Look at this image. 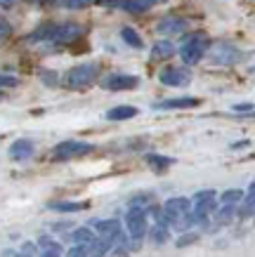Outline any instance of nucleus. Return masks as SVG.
Here are the masks:
<instances>
[{"instance_id":"nucleus-1","label":"nucleus","mask_w":255,"mask_h":257,"mask_svg":"<svg viewBox=\"0 0 255 257\" xmlns=\"http://www.w3.org/2000/svg\"><path fill=\"white\" fill-rule=\"evenodd\" d=\"M210 47V38L206 33H192V36H187L182 47H180V57H182V62L187 66H192V64L201 62L203 52Z\"/></svg>"},{"instance_id":"nucleus-2","label":"nucleus","mask_w":255,"mask_h":257,"mask_svg":"<svg viewBox=\"0 0 255 257\" xmlns=\"http://www.w3.org/2000/svg\"><path fill=\"white\" fill-rule=\"evenodd\" d=\"M95 78H97V66L95 64H80V66H73L64 76V83L69 87H85L90 85Z\"/></svg>"},{"instance_id":"nucleus-3","label":"nucleus","mask_w":255,"mask_h":257,"mask_svg":"<svg viewBox=\"0 0 255 257\" xmlns=\"http://www.w3.org/2000/svg\"><path fill=\"white\" fill-rule=\"evenodd\" d=\"M125 226H128V234L139 241L142 236L147 234V212L142 208H130L128 215H125Z\"/></svg>"},{"instance_id":"nucleus-4","label":"nucleus","mask_w":255,"mask_h":257,"mask_svg":"<svg viewBox=\"0 0 255 257\" xmlns=\"http://www.w3.org/2000/svg\"><path fill=\"white\" fill-rule=\"evenodd\" d=\"M90 151H93V144L69 140V142H62V144L54 147V158H57V161H66V158L83 156V154H90Z\"/></svg>"},{"instance_id":"nucleus-5","label":"nucleus","mask_w":255,"mask_h":257,"mask_svg":"<svg viewBox=\"0 0 255 257\" xmlns=\"http://www.w3.org/2000/svg\"><path fill=\"white\" fill-rule=\"evenodd\" d=\"M158 80H161L163 85H170V87H185L189 85V80H192V73L182 66H168V69H163L158 73Z\"/></svg>"},{"instance_id":"nucleus-6","label":"nucleus","mask_w":255,"mask_h":257,"mask_svg":"<svg viewBox=\"0 0 255 257\" xmlns=\"http://www.w3.org/2000/svg\"><path fill=\"white\" fill-rule=\"evenodd\" d=\"M210 59L215 64H234L241 59V52L232 43H215L210 45Z\"/></svg>"},{"instance_id":"nucleus-7","label":"nucleus","mask_w":255,"mask_h":257,"mask_svg":"<svg viewBox=\"0 0 255 257\" xmlns=\"http://www.w3.org/2000/svg\"><path fill=\"white\" fill-rule=\"evenodd\" d=\"M83 36V29L76 24H54L50 33V43H71Z\"/></svg>"},{"instance_id":"nucleus-8","label":"nucleus","mask_w":255,"mask_h":257,"mask_svg":"<svg viewBox=\"0 0 255 257\" xmlns=\"http://www.w3.org/2000/svg\"><path fill=\"white\" fill-rule=\"evenodd\" d=\"M163 212L170 219V224H175V222H180L182 217L189 215V201L187 198H168L165 205H163Z\"/></svg>"},{"instance_id":"nucleus-9","label":"nucleus","mask_w":255,"mask_h":257,"mask_svg":"<svg viewBox=\"0 0 255 257\" xmlns=\"http://www.w3.org/2000/svg\"><path fill=\"white\" fill-rule=\"evenodd\" d=\"M97 234H100L102 241H107L109 245L114 241L121 238V224L118 219H104V222H97Z\"/></svg>"},{"instance_id":"nucleus-10","label":"nucleus","mask_w":255,"mask_h":257,"mask_svg":"<svg viewBox=\"0 0 255 257\" xmlns=\"http://www.w3.org/2000/svg\"><path fill=\"white\" fill-rule=\"evenodd\" d=\"M156 31L163 36H175V33H185L187 31V22L180 17H165L156 24Z\"/></svg>"},{"instance_id":"nucleus-11","label":"nucleus","mask_w":255,"mask_h":257,"mask_svg":"<svg viewBox=\"0 0 255 257\" xmlns=\"http://www.w3.org/2000/svg\"><path fill=\"white\" fill-rule=\"evenodd\" d=\"M199 104H201V99H196V97H178V99L156 101L154 109H194Z\"/></svg>"},{"instance_id":"nucleus-12","label":"nucleus","mask_w":255,"mask_h":257,"mask_svg":"<svg viewBox=\"0 0 255 257\" xmlns=\"http://www.w3.org/2000/svg\"><path fill=\"white\" fill-rule=\"evenodd\" d=\"M102 85L107 90H132L137 87V76H109Z\"/></svg>"},{"instance_id":"nucleus-13","label":"nucleus","mask_w":255,"mask_h":257,"mask_svg":"<svg viewBox=\"0 0 255 257\" xmlns=\"http://www.w3.org/2000/svg\"><path fill=\"white\" fill-rule=\"evenodd\" d=\"M33 154V142L31 140H17L12 147H10V156L15 161H24V158H31Z\"/></svg>"},{"instance_id":"nucleus-14","label":"nucleus","mask_w":255,"mask_h":257,"mask_svg":"<svg viewBox=\"0 0 255 257\" xmlns=\"http://www.w3.org/2000/svg\"><path fill=\"white\" fill-rule=\"evenodd\" d=\"M50 210H57V212H78V210H85L88 208V203L83 201H54L47 205Z\"/></svg>"},{"instance_id":"nucleus-15","label":"nucleus","mask_w":255,"mask_h":257,"mask_svg":"<svg viewBox=\"0 0 255 257\" xmlns=\"http://www.w3.org/2000/svg\"><path fill=\"white\" fill-rule=\"evenodd\" d=\"M173 52H175V47H173V43H170V40H158V43L154 45V50H151V62L168 59Z\"/></svg>"},{"instance_id":"nucleus-16","label":"nucleus","mask_w":255,"mask_h":257,"mask_svg":"<svg viewBox=\"0 0 255 257\" xmlns=\"http://www.w3.org/2000/svg\"><path fill=\"white\" fill-rule=\"evenodd\" d=\"M137 116V109L135 106H114L111 111H107L109 120H128V118Z\"/></svg>"},{"instance_id":"nucleus-17","label":"nucleus","mask_w":255,"mask_h":257,"mask_svg":"<svg viewBox=\"0 0 255 257\" xmlns=\"http://www.w3.org/2000/svg\"><path fill=\"white\" fill-rule=\"evenodd\" d=\"M71 241L76 243V245H83V248H88V245H93L97 238H95V234L90 231V229H76V231L71 234Z\"/></svg>"},{"instance_id":"nucleus-18","label":"nucleus","mask_w":255,"mask_h":257,"mask_svg":"<svg viewBox=\"0 0 255 257\" xmlns=\"http://www.w3.org/2000/svg\"><path fill=\"white\" fill-rule=\"evenodd\" d=\"M52 26H54V24H45V26H40V29H36L33 33H29V36H26V40H29V43H43V40H47V43H50Z\"/></svg>"},{"instance_id":"nucleus-19","label":"nucleus","mask_w":255,"mask_h":257,"mask_svg":"<svg viewBox=\"0 0 255 257\" xmlns=\"http://www.w3.org/2000/svg\"><path fill=\"white\" fill-rule=\"evenodd\" d=\"M121 38H123L130 47H135V50H142V47H144V43L139 40V36L135 33V29H130V26H125L123 31H121Z\"/></svg>"},{"instance_id":"nucleus-20","label":"nucleus","mask_w":255,"mask_h":257,"mask_svg":"<svg viewBox=\"0 0 255 257\" xmlns=\"http://www.w3.org/2000/svg\"><path fill=\"white\" fill-rule=\"evenodd\" d=\"M111 248L107 241H102V238H97V241L93 243V245H88V255L90 257H104V252Z\"/></svg>"},{"instance_id":"nucleus-21","label":"nucleus","mask_w":255,"mask_h":257,"mask_svg":"<svg viewBox=\"0 0 255 257\" xmlns=\"http://www.w3.org/2000/svg\"><path fill=\"white\" fill-rule=\"evenodd\" d=\"M40 245H43V255H50V257H59V252H62V248H59V243H54V241H50L47 236H43L40 238Z\"/></svg>"},{"instance_id":"nucleus-22","label":"nucleus","mask_w":255,"mask_h":257,"mask_svg":"<svg viewBox=\"0 0 255 257\" xmlns=\"http://www.w3.org/2000/svg\"><path fill=\"white\" fill-rule=\"evenodd\" d=\"M147 163L151 165L156 172H161L163 168H168L173 161H170V158H163V156H156V154H149V156H147Z\"/></svg>"},{"instance_id":"nucleus-23","label":"nucleus","mask_w":255,"mask_h":257,"mask_svg":"<svg viewBox=\"0 0 255 257\" xmlns=\"http://www.w3.org/2000/svg\"><path fill=\"white\" fill-rule=\"evenodd\" d=\"M158 3H163V0H130L125 10H132V12H142V10L151 8V5H158Z\"/></svg>"},{"instance_id":"nucleus-24","label":"nucleus","mask_w":255,"mask_h":257,"mask_svg":"<svg viewBox=\"0 0 255 257\" xmlns=\"http://www.w3.org/2000/svg\"><path fill=\"white\" fill-rule=\"evenodd\" d=\"M220 198H222V203L232 205V203H239L241 198H243V191H241V189H229V191H224Z\"/></svg>"},{"instance_id":"nucleus-25","label":"nucleus","mask_w":255,"mask_h":257,"mask_svg":"<svg viewBox=\"0 0 255 257\" xmlns=\"http://www.w3.org/2000/svg\"><path fill=\"white\" fill-rule=\"evenodd\" d=\"M215 219H217V224H229V222L234 219V208H232V205H224L222 210L217 212Z\"/></svg>"},{"instance_id":"nucleus-26","label":"nucleus","mask_w":255,"mask_h":257,"mask_svg":"<svg viewBox=\"0 0 255 257\" xmlns=\"http://www.w3.org/2000/svg\"><path fill=\"white\" fill-rule=\"evenodd\" d=\"M194 201H196V205H201V203H215V191H213V189L199 191V194L194 196Z\"/></svg>"},{"instance_id":"nucleus-27","label":"nucleus","mask_w":255,"mask_h":257,"mask_svg":"<svg viewBox=\"0 0 255 257\" xmlns=\"http://www.w3.org/2000/svg\"><path fill=\"white\" fill-rule=\"evenodd\" d=\"M151 236H154L156 243H165V241H168V226H165V224H156L154 231H151Z\"/></svg>"},{"instance_id":"nucleus-28","label":"nucleus","mask_w":255,"mask_h":257,"mask_svg":"<svg viewBox=\"0 0 255 257\" xmlns=\"http://www.w3.org/2000/svg\"><path fill=\"white\" fill-rule=\"evenodd\" d=\"M40 78H43V83L50 87L57 85V73H54V71H40Z\"/></svg>"},{"instance_id":"nucleus-29","label":"nucleus","mask_w":255,"mask_h":257,"mask_svg":"<svg viewBox=\"0 0 255 257\" xmlns=\"http://www.w3.org/2000/svg\"><path fill=\"white\" fill-rule=\"evenodd\" d=\"M128 3L130 0H100V5H104V8H121V10L128 8Z\"/></svg>"},{"instance_id":"nucleus-30","label":"nucleus","mask_w":255,"mask_h":257,"mask_svg":"<svg viewBox=\"0 0 255 257\" xmlns=\"http://www.w3.org/2000/svg\"><path fill=\"white\" fill-rule=\"evenodd\" d=\"M66 257H88V248H83V245H76V248H71L69 252H66Z\"/></svg>"},{"instance_id":"nucleus-31","label":"nucleus","mask_w":255,"mask_h":257,"mask_svg":"<svg viewBox=\"0 0 255 257\" xmlns=\"http://www.w3.org/2000/svg\"><path fill=\"white\" fill-rule=\"evenodd\" d=\"M196 238H199V236H196V234H187V236H182V238H180V241H178V245H180V248H185V245H189V243H194V241H196Z\"/></svg>"},{"instance_id":"nucleus-32","label":"nucleus","mask_w":255,"mask_h":257,"mask_svg":"<svg viewBox=\"0 0 255 257\" xmlns=\"http://www.w3.org/2000/svg\"><path fill=\"white\" fill-rule=\"evenodd\" d=\"M10 85H17V78L10 76V73H3V87H10Z\"/></svg>"},{"instance_id":"nucleus-33","label":"nucleus","mask_w":255,"mask_h":257,"mask_svg":"<svg viewBox=\"0 0 255 257\" xmlns=\"http://www.w3.org/2000/svg\"><path fill=\"white\" fill-rule=\"evenodd\" d=\"M0 26H3V40L10 36V24H8V19H0Z\"/></svg>"},{"instance_id":"nucleus-34","label":"nucleus","mask_w":255,"mask_h":257,"mask_svg":"<svg viewBox=\"0 0 255 257\" xmlns=\"http://www.w3.org/2000/svg\"><path fill=\"white\" fill-rule=\"evenodd\" d=\"M88 3H93V0H69L71 8H83V5H88Z\"/></svg>"},{"instance_id":"nucleus-35","label":"nucleus","mask_w":255,"mask_h":257,"mask_svg":"<svg viewBox=\"0 0 255 257\" xmlns=\"http://www.w3.org/2000/svg\"><path fill=\"white\" fill-rule=\"evenodd\" d=\"M250 109H253L250 104H236V106H234V111H250Z\"/></svg>"},{"instance_id":"nucleus-36","label":"nucleus","mask_w":255,"mask_h":257,"mask_svg":"<svg viewBox=\"0 0 255 257\" xmlns=\"http://www.w3.org/2000/svg\"><path fill=\"white\" fill-rule=\"evenodd\" d=\"M15 3H17V0H3V8L8 10V8H10V5H15Z\"/></svg>"},{"instance_id":"nucleus-37","label":"nucleus","mask_w":255,"mask_h":257,"mask_svg":"<svg viewBox=\"0 0 255 257\" xmlns=\"http://www.w3.org/2000/svg\"><path fill=\"white\" fill-rule=\"evenodd\" d=\"M38 3H52V0H38Z\"/></svg>"},{"instance_id":"nucleus-38","label":"nucleus","mask_w":255,"mask_h":257,"mask_svg":"<svg viewBox=\"0 0 255 257\" xmlns=\"http://www.w3.org/2000/svg\"><path fill=\"white\" fill-rule=\"evenodd\" d=\"M19 257H31V255H24V252H22V255H19Z\"/></svg>"},{"instance_id":"nucleus-39","label":"nucleus","mask_w":255,"mask_h":257,"mask_svg":"<svg viewBox=\"0 0 255 257\" xmlns=\"http://www.w3.org/2000/svg\"><path fill=\"white\" fill-rule=\"evenodd\" d=\"M250 71H253V73H255V66H253V69H250Z\"/></svg>"},{"instance_id":"nucleus-40","label":"nucleus","mask_w":255,"mask_h":257,"mask_svg":"<svg viewBox=\"0 0 255 257\" xmlns=\"http://www.w3.org/2000/svg\"><path fill=\"white\" fill-rule=\"evenodd\" d=\"M43 257H50V255H43Z\"/></svg>"}]
</instances>
